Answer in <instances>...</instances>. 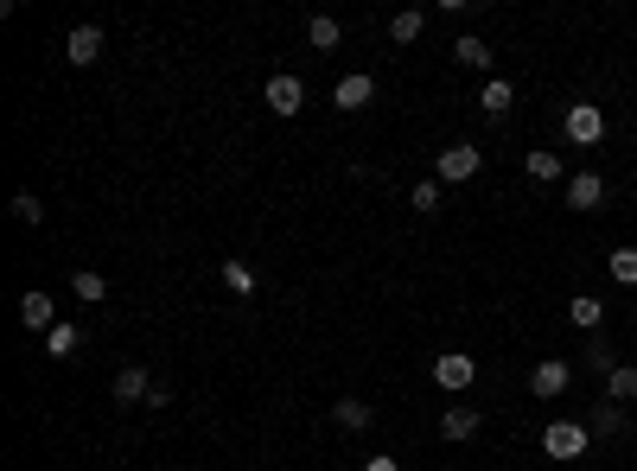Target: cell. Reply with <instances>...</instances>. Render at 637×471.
Listing matches in <instances>:
<instances>
[{"label": "cell", "instance_id": "obj_13", "mask_svg": "<svg viewBox=\"0 0 637 471\" xmlns=\"http://www.w3.org/2000/svg\"><path fill=\"white\" fill-rule=\"evenodd\" d=\"M453 58L466 64V71H491V45L478 39V32H466V39H453Z\"/></svg>", "mask_w": 637, "mask_h": 471}, {"label": "cell", "instance_id": "obj_4", "mask_svg": "<svg viewBox=\"0 0 637 471\" xmlns=\"http://www.w3.org/2000/svg\"><path fill=\"white\" fill-rule=\"evenodd\" d=\"M478 166H485V153H478L472 141L446 147V153H440V185H466V179H478Z\"/></svg>", "mask_w": 637, "mask_h": 471}, {"label": "cell", "instance_id": "obj_20", "mask_svg": "<svg viewBox=\"0 0 637 471\" xmlns=\"http://www.w3.org/2000/svg\"><path fill=\"white\" fill-rule=\"evenodd\" d=\"M523 172H529V179H536V185H555L561 179V153H529V160H523Z\"/></svg>", "mask_w": 637, "mask_h": 471}, {"label": "cell", "instance_id": "obj_16", "mask_svg": "<svg viewBox=\"0 0 637 471\" xmlns=\"http://www.w3.org/2000/svg\"><path fill=\"white\" fill-rule=\"evenodd\" d=\"M440 433H446V440H472V433H478V408H446Z\"/></svg>", "mask_w": 637, "mask_h": 471}, {"label": "cell", "instance_id": "obj_22", "mask_svg": "<svg viewBox=\"0 0 637 471\" xmlns=\"http://www.w3.org/2000/svg\"><path fill=\"white\" fill-rule=\"evenodd\" d=\"M77 344H83L77 325H51V331H45V351H51V357H77Z\"/></svg>", "mask_w": 637, "mask_h": 471}, {"label": "cell", "instance_id": "obj_17", "mask_svg": "<svg viewBox=\"0 0 637 471\" xmlns=\"http://www.w3.org/2000/svg\"><path fill=\"white\" fill-rule=\"evenodd\" d=\"M71 287H77V300H83V306H102V300H109V281H102L96 268H77V274H71Z\"/></svg>", "mask_w": 637, "mask_h": 471}, {"label": "cell", "instance_id": "obj_19", "mask_svg": "<svg viewBox=\"0 0 637 471\" xmlns=\"http://www.w3.org/2000/svg\"><path fill=\"white\" fill-rule=\"evenodd\" d=\"M421 26H427V13H421V7H408V13H395V20H389V39H395V45H415V39H421Z\"/></svg>", "mask_w": 637, "mask_h": 471}, {"label": "cell", "instance_id": "obj_25", "mask_svg": "<svg viewBox=\"0 0 637 471\" xmlns=\"http://www.w3.org/2000/svg\"><path fill=\"white\" fill-rule=\"evenodd\" d=\"M408 204H415L421 217H434V211H440V179H421L415 191H408Z\"/></svg>", "mask_w": 637, "mask_h": 471}, {"label": "cell", "instance_id": "obj_24", "mask_svg": "<svg viewBox=\"0 0 637 471\" xmlns=\"http://www.w3.org/2000/svg\"><path fill=\"white\" fill-rule=\"evenodd\" d=\"M223 287L249 300V293H255V268H249V261H223Z\"/></svg>", "mask_w": 637, "mask_h": 471}, {"label": "cell", "instance_id": "obj_23", "mask_svg": "<svg viewBox=\"0 0 637 471\" xmlns=\"http://www.w3.org/2000/svg\"><path fill=\"white\" fill-rule=\"evenodd\" d=\"M332 421H338L344 433H364V427H370V408H364V401H351V395H344L338 408H332Z\"/></svg>", "mask_w": 637, "mask_h": 471}, {"label": "cell", "instance_id": "obj_21", "mask_svg": "<svg viewBox=\"0 0 637 471\" xmlns=\"http://www.w3.org/2000/svg\"><path fill=\"white\" fill-rule=\"evenodd\" d=\"M618 427H625V408H618V401H606V408H593V421H587V433H593V440H612Z\"/></svg>", "mask_w": 637, "mask_h": 471}, {"label": "cell", "instance_id": "obj_14", "mask_svg": "<svg viewBox=\"0 0 637 471\" xmlns=\"http://www.w3.org/2000/svg\"><path fill=\"white\" fill-rule=\"evenodd\" d=\"M141 395H153V376L141 370V363H128V370L115 376V401H141Z\"/></svg>", "mask_w": 637, "mask_h": 471}, {"label": "cell", "instance_id": "obj_28", "mask_svg": "<svg viewBox=\"0 0 637 471\" xmlns=\"http://www.w3.org/2000/svg\"><path fill=\"white\" fill-rule=\"evenodd\" d=\"M364 471H402V465H395L389 452H370V459H364Z\"/></svg>", "mask_w": 637, "mask_h": 471}, {"label": "cell", "instance_id": "obj_27", "mask_svg": "<svg viewBox=\"0 0 637 471\" xmlns=\"http://www.w3.org/2000/svg\"><path fill=\"white\" fill-rule=\"evenodd\" d=\"M13 217H20V223H45V204H39V191H13Z\"/></svg>", "mask_w": 637, "mask_h": 471}, {"label": "cell", "instance_id": "obj_9", "mask_svg": "<svg viewBox=\"0 0 637 471\" xmlns=\"http://www.w3.org/2000/svg\"><path fill=\"white\" fill-rule=\"evenodd\" d=\"M20 325H26V331H51V325H58V306H51V293H39V287L20 293Z\"/></svg>", "mask_w": 637, "mask_h": 471}, {"label": "cell", "instance_id": "obj_18", "mask_svg": "<svg viewBox=\"0 0 637 471\" xmlns=\"http://www.w3.org/2000/svg\"><path fill=\"white\" fill-rule=\"evenodd\" d=\"M338 39H344L338 20H325V13H313V20H306V45H313V51H332Z\"/></svg>", "mask_w": 637, "mask_h": 471}, {"label": "cell", "instance_id": "obj_10", "mask_svg": "<svg viewBox=\"0 0 637 471\" xmlns=\"http://www.w3.org/2000/svg\"><path fill=\"white\" fill-rule=\"evenodd\" d=\"M64 58H71V64H96V58H102V26H71Z\"/></svg>", "mask_w": 637, "mask_h": 471}, {"label": "cell", "instance_id": "obj_3", "mask_svg": "<svg viewBox=\"0 0 637 471\" xmlns=\"http://www.w3.org/2000/svg\"><path fill=\"white\" fill-rule=\"evenodd\" d=\"M567 382H574V370H567L561 357H542L536 370H529V395H536V401H561Z\"/></svg>", "mask_w": 637, "mask_h": 471}, {"label": "cell", "instance_id": "obj_7", "mask_svg": "<svg viewBox=\"0 0 637 471\" xmlns=\"http://www.w3.org/2000/svg\"><path fill=\"white\" fill-rule=\"evenodd\" d=\"M370 96H376V77H364V71H351V77H338V83H332V102H338L344 115L370 109Z\"/></svg>", "mask_w": 637, "mask_h": 471}, {"label": "cell", "instance_id": "obj_1", "mask_svg": "<svg viewBox=\"0 0 637 471\" xmlns=\"http://www.w3.org/2000/svg\"><path fill=\"white\" fill-rule=\"evenodd\" d=\"M567 141L574 147H599L606 141V109H599V102H567Z\"/></svg>", "mask_w": 637, "mask_h": 471}, {"label": "cell", "instance_id": "obj_15", "mask_svg": "<svg viewBox=\"0 0 637 471\" xmlns=\"http://www.w3.org/2000/svg\"><path fill=\"white\" fill-rule=\"evenodd\" d=\"M606 401H618V408L637 401V363H618V370L606 376Z\"/></svg>", "mask_w": 637, "mask_h": 471}, {"label": "cell", "instance_id": "obj_11", "mask_svg": "<svg viewBox=\"0 0 637 471\" xmlns=\"http://www.w3.org/2000/svg\"><path fill=\"white\" fill-rule=\"evenodd\" d=\"M510 102H516V90H510V83H504V77H491V83H485V90H478V109H485L491 121H504V115H510Z\"/></svg>", "mask_w": 637, "mask_h": 471}, {"label": "cell", "instance_id": "obj_6", "mask_svg": "<svg viewBox=\"0 0 637 471\" xmlns=\"http://www.w3.org/2000/svg\"><path fill=\"white\" fill-rule=\"evenodd\" d=\"M434 382H440L446 395H459V389H472V382H478V363L459 357V351H446V357H434Z\"/></svg>", "mask_w": 637, "mask_h": 471}, {"label": "cell", "instance_id": "obj_26", "mask_svg": "<svg viewBox=\"0 0 637 471\" xmlns=\"http://www.w3.org/2000/svg\"><path fill=\"white\" fill-rule=\"evenodd\" d=\"M612 281L618 287H637V249H612Z\"/></svg>", "mask_w": 637, "mask_h": 471}, {"label": "cell", "instance_id": "obj_5", "mask_svg": "<svg viewBox=\"0 0 637 471\" xmlns=\"http://www.w3.org/2000/svg\"><path fill=\"white\" fill-rule=\"evenodd\" d=\"M262 102H268L274 115H300V109H306V83L281 71V77H268V90H262Z\"/></svg>", "mask_w": 637, "mask_h": 471}, {"label": "cell", "instance_id": "obj_8", "mask_svg": "<svg viewBox=\"0 0 637 471\" xmlns=\"http://www.w3.org/2000/svg\"><path fill=\"white\" fill-rule=\"evenodd\" d=\"M606 204V179L599 172H574L567 179V211H599Z\"/></svg>", "mask_w": 637, "mask_h": 471}, {"label": "cell", "instance_id": "obj_2", "mask_svg": "<svg viewBox=\"0 0 637 471\" xmlns=\"http://www.w3.org/2000/svg\"><path fill=\"white\" fill-rule=\"evenodd\" d=\"M587 440H593V433L580 427V421H548L542 452H548V459H580V452H587Z\"/></svg>", "mask_w": 637, "mask_h": 471}, {"label": "cell", "instance_id": "obj_12", "mask_svg": "<svg viewBox=\"0 0 637 471\" xmlns=\"http://www.w3.org/2000/svg\"><path fill=\"white\" fill-rule=\"evenodd\" d=\"M567 319H574L580 331H599V325H606V306H599L593 293H574V300H567Z\"/></svg>", "mask_w": 637, "mask_h": 471}]
</instances>
